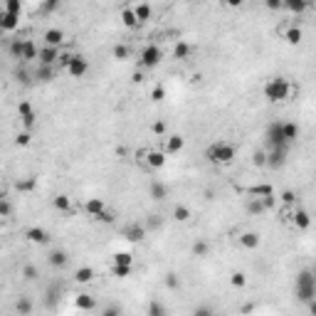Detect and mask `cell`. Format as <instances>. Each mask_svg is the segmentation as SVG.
Masks as SVG:
<instances>
[{
    "mask_svg": "<svg viewBox=\"0 0 316 316\" xmlns=\"http://www.w3.org/2000/svg\"><path fill=\"white\" fill-rule=\"evenodd\" d=\"M35 188V178H28V181H20L18 183V190L20 193H28V190H32Z\"/></svg>",
    "mask_w": 316,
    "mask_h": 316,
    "instance_id": "cell-47",
    "label": "cell"
},
{
    "mask_svg": "<svg viewBox=\"0 0 316 316\" xmlns=\"http://www.w3.org/2000/svg\"><path fill=\"white\" fill-rule=\"evenodd\" d=\"M151 131H153L156 136H163V133H166V124H163V121H156V124L151 126Z\"/></svg>",
    "mask_w": 316,
    "mask_h": 316,
    "instance_id": "cell-55",
    "label": "cell"
},
{
    "mask_svg": "<svg viewBox=\"0 0 316 316\" xmlns=\"http://www.w3.org/2000/svg\"><path fill=\"white\" fill-rule=\"evenodd\" d=\"M131 269H133V267H121V264H114V274H116L119 279H126V277L131 274Z\"/></svg>",
    "mask_w": 316,
    "mask_h": 316,
    "instance_id": "cell-45",
    "label": "cell"
},
{
    "mask_svg": "<svg viewBox=\"0 0 316 316\" xmlns=\"http://www.w3.org/2000/svg\"><path fill=\"white\" fill-rule=\"evenodd\" d=\"M247 193H250L252 198H267V195H274V188H272L269 183H259V186H252Z\"/></svg>",
    "mask_w": 316,
    "mask_h": 316,
    "instance_id": "cell-20",
    "label": "cell"
},
{
    "mask_svg": "<svg viewBox=\"0 0 316 316\" xmlns=\"http://www.w3.org/2000/svg\"><path fill=\"white\" fill-rule=\"evenodd\" d=\"M146 163H148V168H163L166 166V151H148Z\"/></svg>",
    "mask_w": 316,
    "mask_h": 316,
    "instance_id": "cell-14",
    "label": "cell"
},
{
    "mask_svg": "<svg viewBox=\"0 0 316 316\" xmlns=\"http://www.w3.org/2000/svg\"><path fill=\"white\" fill-rule=\"evenodd\" d=\"M259 200H262L264 210H272V208L277 205V195H267V198H259Z\"/></svg>",
    "mask_w": 316,
    "mask_h": 316,
    "instance_id": "cell-52",
    "label": "cell"
},
{
    "mask_svg": "<svg viewBox=\"0 0 316 316\" xmlns=\"http://www.w3.org/2000/svg\"><path fill=\"white\" fill-rule=\"evenodd\" d=\"M87 69H89V62H87L82 55H74V60H72V64H69L67 74H69V77H74V79H82V77L87 74Z\"/></svg>",
    "mask_w": 316,
    "mask_h": 316,
    "instance_id": "cell-7",
    "label": "cell"
},
{
    "mask_svg": "<svg viewBox=\"0 0 316 316\" xmlns=\"http://www.w3.org/2000/svg\"><path fill=\"white\" fill-rule=\"evenodd\" d=\"M148 316H168V311L158 299H153V301H148Z\"/></svg>",
    "mask_w": 316,
    "mask_h": 316,
    "instance_id": "cell-28",
    "label": "cell"
},
{
    "mask_svg": "<svg viewBox=\"0 0 316 316\" xmlns=\"http://www.w3.org/2000/svg\"><path fill=\"white\" fill-rule=\"evenodd\" d=\"M267 8H269V10H282L284 3H279V0H267Z\"/></svg>",
    "mask_w": 316,
    "mask_h": 316,
    "instance_id": "cell-60",
    "label": "cell"
},
{
    "mask_svg": "<svg viewBox=\"0 0 316 316\" xmlns=\"http://www.w3.org/2000/svg\"><path fill=\"white\" fill-rule=\"evenodd\" d=\"M62 42H64V32L62 30H57V28H50L47 32H45V45L47 47H62Z\"/></svg>",
    "mask_w": 316,
    "mask_h": 316,
    "instance_id": "cell-15",
    "label": "cell"
},
{
    "mask_svg": "<svg viewBox=\"0 0 316 316\" xmlns=\"http://www.w3.org/2000/svg\"><path fill=\"white\" fill-rule=\"evenodd\" d=\"M74 306H77L79 311H94V309H96V299H94L92 294H77Z\"/></svg>",
    "mask_w": 316,
    "mask_h": 316,
    "instance_id": "cell-17",
    "label": "cell"
},
{
    "mask_svg": "<svg viewBox=\"0 0 316 316\" xmlns=\"http://www.w3.org/2000/svg\"><path fill=\"white\" fill-rule=\"evenodd\" d=\"M60 55H62V52H60L57 47H47V45H45V47H40V57H37V60H40L42 67H57Z\"/></svg>",
    "mask_w": 316,
    "mask_h": 316,
    "instance_id": "cell-6",
    "label": "cell"
},
{
    "mask_svg": "<svg viewBox=\"0 0 316 316\" xmlns=\"http://www.w3.org/2000/svg\"><path fill=\"white\" fill-rule=\"evenodd\" d=\"M284 161H286V148H269V153H267L269 168H279V166H284Z\"/></svg>",
    "mask_w": 316,
    "mask_h": 316,
    "instance_id": "cell-10",
    "label": "cell"
},
{
    "mask_svg": "<svg viewBox=\"0 0 316 316\" xmlns=\"http://www.w3.org/2000/svg\"><path fill=\"white\" fill-rule=\"evenodd\" d=\"M252 161H254V166H267V153L264 151H257Z\"/></svg>",
    "mask_w": 316,
    "mask_h": 316,
    "instance_id": "cell-50",
    "label": "cell"
},
{
    "mask_svg": "<svg viewBox=\"0 0 316 316\" xmlns=\"http://www.w3.org/2000/svg\"><path fill=\"white\" fill-rule=\"evenodd\" d=\"M124 237L128 242H141L146 237V225H138V222H131L126 230H124Z\"/></svg>",
    "mask_w": 316,
    "mask_h": 316,
    "instance_id": "cell-12",
    "label": "cell"
},
{
    "mask_svg": "<svg viewBox=\"0 0 316 316\" xmlns=\"http://www.w3.org/2000/svg\"><path fill=\"white\" fill-rule=\"evenodd\" d=\"M151 198H153V200H166V198H168V188H166L163 183L153 181V183H151Z\"/></svg>",
    "mask_w": 316,
    "mask_h": 316,
    "instance_id": "cell-24",
    "label": "cell"
},
{
    "mask_svg": "<svg viewBox=\"0 0 316 316\" xmlns=\"http://www.w3.org/2000/svg\"><path fill=\"white\" fill-rule=\"evenodd\" d=\"M3 10L10 13V15H20V13H23V3H20V0H5Z\"/></svg>",
    "mask_w": 316,
    "mask_h": 316,
    "instance_id": "cell-33",
    "label": "cell"
},
{
    "mask_svg": "<svg viewBox=\"0 0 316 316\" xmlns=\"http://www.w3.org/2000/svg\"><path fill=\"white\" fill-rule=\"evenodd\" d=\"M47 262H50V267H55V269H64V267L69 264V254H67L64 250H52V252L47 254Z\"/></svg>",
    "mask_w": 316,
    "mask_h": 316,
    "instance_id": "cell-9",
    "label": "cell"
},
{
    "mask_svg": "<svg viewBox=\"0 0 316 316\" xmlns=\"http://www.w3.org/2000/svg\"><path fill=\"white\" fill-rule=\"evenodd\" d=\"M23 277H25L28 282L37 279V267H35V264H25V267H23Z\"/></svg>",
    "mask_w": 316,
    "mask_h": 316,
    "instance_id": "cell-44",
    "label": "cell"
},
{
    "mask_svg": "<svg viewBox=\"0 0 316 316\" xmlns=\"http://www.w3.org/2000/svg\"><path fill=\"white\" fill-rule=\"evenodd\" d=\"M294 291H296V299H299V301H304V304L314 301V299H316V277H314L309 269L299 272V274H296V286H294Z\"/></svg>",
    "mask_w": 316,
    "mask_h": 316,
    "instance_id": "cell-2",
    "label": "cell"
},
{
    "mask_svg": "<svg viewBox=\"0 0 316 316\" xmlns=\"http://www.w3.org/2000/svg\"><path fill=\"white\" fill-rule=\"evenodd\" d=\"M173 55H176L178 60H186V57L190 55V45H188V42H178V45L173 47Z\"/></svg>",
    "mask_w": 316,
    "mask_h": 316,
    "instance_id": "cell-39",
    "label": "cell"
},
{
    "mask_svg": "<svg viewBox=\"0 0 316 316\" xmlns=\"http://www.w3.org/2000/svg\"><path fill=\"white\" fill-rule=\"evenodd\" d=\"M23 47H25V40H13L10 42V55H13V60H23Z\"/></svg>",
    "mask_w": 316,
    "mask_h": 316,
    "instance_id": "cell-35",
    "label": "cell"
},
{
    "mask_svg": "<svg viewBox=\"0 0 316 316\" xmlns=\"http://www.w3.org/2000/svg\"><path fill=\"white\" fill-rule=\"evenodd\" d=\"M294 200H296L294 190H284V193H282V203H284V205H294Z\"/></svg>",
    "mask_w": 316,
    "mask_h": 316,
    "instance_id": "cell-51",
    "label": "cell"
},
{
    "mask_svg": "<svg viewBox=\"0 0 316 316\" xmlns=\"http://www.w3.org/2000/svg\"><path fill=\"white\" fill-rule=\"evenodd\" d=\"M121 23H124L128 30H136V28L141 25V23L136 20V13H133V8H124V10H121Z\"/></svg>",
    "mask_w": 316,
    "mask_h": 316,
    "instance_id": "cell-18",
    "label": "cell"
},
{
    "mask_svg": "<svg viewBox=\"0 0 316 316\" xmlns=\"http://www.w3.org/2000/svg\"><path fill=\"white\" fill-rule=\"evenodd\" d=\"M28 77H30V74H28V72H25V69H23V72H18V79H20V82H23V84H28V82H30V79H28Z\"/></svg>",
    "mask_w": 316,
    "mask_h": 316,
    "instance_id": "cell-62",
    "label": "cell"
},
{
    "mask_svg": "<svg viewBox=\"0 0 316 316\" xmlns=\"http://www.w3.org/2000/svg\"><path fill=\"white\" fill-rule=\"evenodd\" d=\"M267 143L269 148H286V138H284V124H269L267 126Z\"/></svg>",
    "mask_w": 316,
    "mask_h": 316,
    "instance_id": "cell-5",
    "label": "cell"
},
{
    "mask_svg": "<svg viewBox=\"0 0 316 316\" xmlns=\"http://www.w3.org/2000/svg\"><path fill=\"white\" fill-rule=\"evenodd\" d=\"M284 8H286L289 13H296V15H299V13H304L309 5L304 3V0H291V3H284Z\"/></svg>",
    "mask_w": 316,
    "mask_h": 316,
    "instance_id": "cell-37",
    "label": "cell"
},
{
    "mask_svg": "<svg viewBox=\"0 0 316 316\" xmlns=\"http://www.w3.org/2000/svg\"><path fill=\"white\" fill-rule=\"evenodd\" d=\"M101 316H124V309L119 304H109L101 309Z\"/></svg>",
    "mask_w": 316,
    "mask_h": 316,
    "instance_id": "cell-41",
    "label": "cell"
},
{
    "mask_svg": "<svg viewBox=\"0 0 316 316\" xmlns=\"http://www.w3.org/2000/svg\"><path fill=\"white\" fill-rule=\"evenodd\" d=\"M25 237H28L30 242H35V245H47V242H50V232L42 230V227H30V230H25Z\"/></svg>",
    "mask_w": 316,
    "mask_h": 316,
    "instance_id": "cell-13",
    "label": "cell"
},
{
    "mask_svg": "<svg viewBox=\"0 0 316 316\" xmlns=\"http://www.w3.org/2000/svg\"><path fill=\"white\" fill-rule=\"evenodd\" d=\"M235 146L232 143H227V141H218V143H213L208 151H205V158L210 163H218V166H227V163H232L235 161Z\"/></svg>",
    "mask_w": 316,
    "mask_h": 316,
    "instance_id": "cell-1",
    "label": "cell"
},
{
    "mask_svg": "<svg viewBox=\"0 0 316 316\" xmlns=\"http://www.w3.org/2000/svg\"><path fill=\"white\" fill-rule=\"evenodd\" d=\"M291 218H294V225H296L299 230H309V227H311V218H309V213H306V210H301V208H299Z\"/></svg>",
    "mask_w": 316,
    "mask_h": 316,
    "instance_id": "cell-21",
    "label": "cell"
},
{
    "mask_svg": "<svg viewBox=\"0 0 316 316\" xmlns=\"http://www.w3.org/2000/svg\"><path fill=\"white\" fill-rule=\"evenodd\" d=\"M306 306H309V314H311V316H316V299H314V301H309Z\"/></svg>",
    "mask_w": 316,
    "mask_h": 316,
    "instance_id": "cell-63",
    "label": "cell"
},
{
    "mask_svg": "<svg viewBox=\"0 0 316 316\" xmlns=\"http://www.w3.org/2000/svg\"><path fill=\"white\" fill-rule=\"evenodd\" d=\"M173 215H176V220H181V222H186V220H190V210H188L186 205H176V210H173Z\"/></svg>",
    "mask_w": 316,
    "mask_h": 316,
    "instance_id": "cell-42",
    "label": "cell"
},
{
    "mask_svg": "<svg viewBox=\"0 0 316 316\" xmlns=\"http://www.w3.org/2000/svg\"><path fill=\"white\" fill-rule=\"evenodd\" d=\"M74 279H77L79 284H89V282H94V269H92V267H79V269L74 272Z\"/></svg>",
    "mask_w": 316,
    "mask_h": 316,
    "instance_id": "cell-25",
    "label": "cell"
},
{
    "mask_svg": "<svg viewBox=\"0 0 316 316\" xmlns=\"http://www.w3.org/2000/svg\"><path fill=\"white\" fill-rule=\"evenodd\" d=\"M114 57H116V60H126V57H128V47H126V45H116V47H114Z\"/></svg>",
    "mask_w": 316,
    "mask_h": 316,
    "instance_id": "cell-46",
    "label": "cell"
},
{
    "mask_svg": "<svg viewBox=\"0 0 316 316\" xmlns=\"http://www.w3.org/2000/svg\"><path fill=\"white\" fill-rule=\"evenodd\" d=\"M40 10L42 13H55V10H60V3H57V0H47V3H42Z\"/></svg>",
    "mask_w": 316,
    "mask_h": 316,
    "instance_id": "cell-48",
    "label": "cell"
},
{
    "mask_svg": "<svg viewBox=\"0 0 316 316\" xmlns=\"http://www.w3.org/2000/svg\"><path fill=\"white\" fill-rule=\"evenodd\" d=\"M183 146H186V138H183V136H178V133L166 138V153H178Z\"/></svg>",
    "mask_w": 316,
    "mask_h": 316,
    "instance_id": "cell-19",
    "label": "cell"
},
{
    "mask_svg": "<svg viewBox=\"0 0 316 316\" xmlns=\"http://www.w3.org/2000/svg\"><path fill=\"white\" fill-rule=\"evenodd\" d=\"M72 60H74V55H72V52H62V55H60V62H57V67H60V69H69Z\"/></svg>",
    "mask_w": 316,
    "mask_h": 316,
    "instance_id": "cell-43",
    "label": "cell"
},
{
    "mask_svg": "<svg viewBox=\"0 0 316 316\" xmlns=\"http://www.w3.org/2000/svg\"><path fill=\"white\" fill-rule=\"evenodd\" d=\"M40 57V50L32 40H25V47H23V62H30V60H37Z\"/></svg>",
    "mask_w": 316,
    "mask_h": 316,
    "instance_id": "cell-23",
    "label": "cell"
},
{
    "mask_svg": "<svg viewBox=\"0 0 316 316\" xmlns=\"http://www.w3.org/2000/svg\"><path fill=\"white\" fill-rule=\"evenodd\" d=\"M284 138H286V143H291V141L299 138V126L294 121H286L284 124Z\"/></svg>",
    "mask_w": 316,
    "mask_h": 316,
    "instance_id": "cell-29",
    "label": "cell"
},
{
    "mask_svg": "<svg viewBox=\"0 0 316 316\" xmlns=\"http://www.w3.org/2000/svg\"><path fill=\"white\" fill-rule=\"evenodd\" d=\"M193 316H215V314H213L210 306H198V309L193 311Z\"/></svg>",
    "mask_w": 316,
    "mask_h": 316,
    "instance_id": "cell-56",
    "label": "cell"
},
{
    "mask_svg": "<svg viewBox=\"0 0 316 316\" xmlns=\"http://www.w3.org/2000/svg\"><path fill=\"white\" fill-rule=\"evenodd\" d=\"M133 13H136V20H138V23H146L153 10H151L148 3H138V5H133Z\"/></svg>",
    "mask_w": 316,
    "mask_h": 316,
    "instance_id": "cell-26",
    "label": "cell"
},
{
    "mask_svg": "<svg viewBox=\"0 0 316 316\" xmlns=\"http://www.w3.org/2000/svg\"><path fill=\"white\" fill-rule=\"evenodd\" d=\"M15 309H18V314H20V316H30V311H32V301H30V296H20V299H18V304H15Z\"/></svg>",
    "mask_w": 316,
    "mask_h": 316,
    "instance_id": "cell-30",
    "label": "cell"
},
{
    "mask_svg": "<svg viewBox=\"0 0 316 316\" xmlns=\"http://www.w3.org/2000/svg\"><path fill=\"white\" fill-rule=\"evenodd\" d=\"M240 245L245 250H257L259 247V235L257 232H245V235H240Z\"/></svg>",
    "mask_w": 316,
    "mask_h": 316,
    "instance_id": "cell-22",
    "label": "cell"
},
{
    "mask_svg": "<svg viewBox=\"0 0 316 316\" xmlns=\"http://www.w3.org/2000/svg\"><path fill=\"white\" fill-rule=\"evenodd\" d=\"M57 74V67H37V72H35V77L40 79V82H52V77Z\"/></svg>",
    "mask_w": 316,
    "mask_h": 316,
    "instance_id": "cell-27",
    "label": "cell"
},
{
    "mask_svg": "<svg viewBox=\"0 0 316 316\" xmlns=\"http://www.w3.org/2000/svg\"><path fill=\"white\" fill-rule=\"evenodd\" d=\"M55 301H57V286H50V289H47V306L52 309Z\"/></svg>",
    "mask_w": 316,
    "mask_h": 316,
    "instance_id": "cell-53",
    "label": "cell"
},
{
    "mask_svg": "<svg viewBox=\"0 0 316 316\" xmlns=\"http://www.w3.org/2000/svg\"><path fill=\"white\" fill-rule=\"evenodd\" d=\"M166 286H168V289H178V286H181V279H178L176 274H166Z\"/></svg>",
    "mask_w": 316,
    "mask_h": 316,
    "instance_id": "cell-49",
    "label": "cell"
},
{
    "mask_svg": "<svg viewBox=\"0 0 316 316\" xmlns=\"http://www.w3.org/2000/svg\"><path fill=\"white\" fill-rule=\"evenodd\" d=\"M146 227H161V218H158V215H151V220H148Z\"/></svg>",
    "mask_w": 316,
    "mask_h": 316,
    "instance_id": "cell-61",
    "label": "cell"
},
{
    "mask_svg": "<svg viewBox=\"0 0 316 316\" xmlns=\"http://www.w3.org/2000/svg\"><path fill=\"white\" fill-rule=\"evenodd\" d=\"M96 220H101V222H106V225H111V222H114V213H109V210H104V213H101V215H99Z\"/></svg>",
    "mask_w": 316,
    "mask_h": 316,
    "instance_id": "cell-58",
    "label": "cell"
},
{
    "mask_svg": "<svg viewBox=\"0 0 316 316\" xmlns=\"http://www.w3.org/2000/svg\"><path fill=\"white\" fill-rule=\"evenodd\" d=\"M208 252H210V245H208L205 240H198V242L193 245V254H195V257H208Z\"/></svg>",
    "mask_w": 316,
    "mask_h": 316,
    "instance_id": "cell-38",
    "label": "cell"
},
{
    "mask_svg": "<svg viewBox=\"0 0 316 316\" xmlns=\"http://www.w3.org/2000/svg\"><path fill=\"white\" fill-rule=\"evenodd\" d=\"M104 210H106V205H104V200H101V198H89V200L84 203V213H87V215H92V218H99Z\"/></svg>",
    "mask_w": 316,
    "mask_h": 316,
    "instance_id": "cell-16",
    "label": "cell"
},
{
    "mask_svg": "<svg viewBox=\"0 0 316 316\" xmlns=\"http://www.w3.org/2000/svg\"><path fill=\"white\" fill-rule=\"evenodd\" d=\"M55 208H57V210H62V213H69V208H72V198H69V195H57V198H55Z\"/></svg>",
    "mask_w": 316,
    "mask_h": 316,
    "instance_id": "cell-36",
    "label": "cell"
},
{
    "mask_svg": "<svg viewBox=\"0 0 316 316\" xmlns=\"http://www.w3.org/2000/svg\"><path fill=\"white\" fill-rule=\"evenodd\" d=\"M114 264L133 267V254H128V252H116V254H114Z\"/></svg>",
    "mask_w": 316,
    "mask_h": 316,
    "instance_id": "cell-32",
    "label": "cell"
},
{
    "mask_svg": "<svg viewBox=\"0 0 316 316\" xmlns=\"http://www.w3.org/2000/svg\"><path fill=\"white\" fill-rule=\"evenodd\" d=\"M230 284L237 286V289H242V286L247 284V274H245V272H235V274L230 277Z\"/></svg>",
    "mask_w": 316,
    "mask_h": 316,
    "instance_id": "cell-40",
    "label": "cell"
},
{
    "mask_svg": "<svg viewBox=\"0 0 316 316\" xmlns=\"http://www.w3.org/2000/svg\"><path fill=\"white\" fill-rule=\"evenodd\" d=\"M247 213H250V215H262V213H264L262 200H259V198H250V200H247Z\"/></svg>",
    "mask_w": 316,
    "mask_h": 316,
    "instance_id": "cell-31",
    "label": "cell"
},
{
    "mask_svg": "<svg viewBox=\"0 0 316 316\" xmlns=\"http://www.w3.org/2000/svg\"><path fill=\"white\" fill-rule=\"evenodd\" d=\"M0 215H3V218H8V215H10V203H8V198L0 200Z\"/></svg>",
    "mask_w": 316,
    "mask_h": 316,
    "instance_id": "cell-57",
    "label": "cell"
},
{
    "mask_svg": "<svg viewBox=\"0 0 316 316\" xmlns=\"http://www.w3.org/2000/svg\"><path fill=\"white\" fill-rule=\"evenodd\" d=\"M151 96H153V101H163V99H166V89H163V87H156Z\"/></svg>",
    "mask_w": 316,
    "mask_h": 316,
    "instance_id": "cell-54",
    "label": "cell"
},
{
    "mask_svg": "<svg viewBox=\"0 0 316 316\" xmlns=\"http://www.w3.org/2000/svg\"><path fill=\"white\" fill-rule=\"evenodd\" d=\"M294 94V87L284 79V77H277V79H269L264 84V99L267 101H284Z\"/></svg>",
    "mask_w": 316,
    "mask_h": 316,
    "instance_id": "cell-3",
    "label": "cell"
},
{
    "mask_svg": "<svg viewBox=\"0 0 316 316\" xmlns=\"http://www.w3.org/2000/svg\"><path fill=\"white\" fill-rule=\"evenodd\" d=\"M284 37H286L289 45H299V42H301V30L294 25V28H289V30L284 32Z\"/></svg>",
    "mask_w": 316,
    "mask_h": 316,
    "instance_id": "cell-34",
    "label": "cell"
},
{
    "mask_svg": "<svg viewBox=\"0 0 316 316\" xmlns=\"http://www.w3.org/2000/svg\"><path fill=\"white\" fill-rule=\"evenodd\" d=\"M0 28H3V32H13L20 28V15H10L5 13L3 8H0Z\"/></svg>",
    "mask_w": 316,
    "mask_h": 316,
    "instance_id": "cell-8",
    "label": "cell"
},
{
    "mask_svg": "<svg viewBox=\"0 0 316 316\" xmlns=\"http://www.w3.org/2000/svg\"><path fill=\"white\" fill-rule=\"evenodd\" d=\"M18 114H20V119H23V124H25V128H32L35 126V111H32V106H30V101H20V106H18Z\"/></svg>",
    "mask_w": 316,
    "mask_h": 316,
    "instance_id": "cell-11",
    "label": "cell"
},
{
    "mask_svg": "<svg viewBox=\"0 0 316 316\" xmlns=\"http://www.w3.org/2000/svg\"><path fill=\"white\" fill-rule=\"evenodd\" d=\"M28 143H30V133H28V131L18 133V146H28Z\"/></svg>",
    "mask_w": 316,
    "mask_h": 316,
    "instance_id": "cell-59",
    "label": "cell"
},
{
    "mask_svg": "<svg viewBox=\"0 0 316 316\" xmlns=\"http://www.w3.org/2000/svg\"><path fill=\"white\" fill-rule=\"evenodd\" d=\"M161 60H163V52H161V47H158V45H146L141 50V57H138V62H141L143 69L158 67V64H161Z\"/></svg>",
    "mask_w": 316,
    "mask_h": 316,
    "instance_id": "cell-4",
    "label": "cell"
}]
</instances>
